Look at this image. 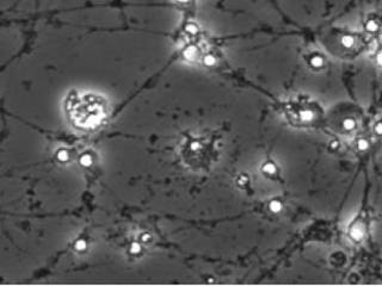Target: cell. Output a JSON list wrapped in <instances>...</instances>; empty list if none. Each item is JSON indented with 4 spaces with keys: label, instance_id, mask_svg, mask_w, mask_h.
<instances>
[{
    "label": "cell",
    "instance_id": "ffe728a7",
    "mask_svg": "<svg viewBox=\"0 0 382 286\" xmlns=\"http://www.w3.org/2000/svg\"><path fill=\"white\" fill-rule=\"evenodd\" d=\"M177 1H180V3H186V1H189V0H177Z\"/></svg>",
    "mask_w": 382,
    "mask_h": 286
},
{
    "label": "cell",
    "instance_id": "7c38bea8",
    "mask_svg": "<svg viewBox=\"0 0 382 286\" xmlns=\"http://www.w3.org/2000/svg\"><path fill=\"white\" fill-rule=\"evenodd\" d=\"M342 43H343L344 47L350 48V47L353 44V38H351V37H343V38H342Z\"/></svg>",
    "mask_w": 382,
    "mask_h": 286
},
{
    "label": "cell",
    "instance_id": "5bb4252c",
    "mask_svg": "<svg viewBox=\"0 0 382 286\" xmlns=\"http://www.w3.org/2000/svg\"><path fill=\"white\" fill-rule=\"evenodd\" d=\"M368 147H369V144H368V142L365 140L358 141V149L359 150H365V149H368Z\"/></svg>",
    "mask_w": 382,
    "mask_h": 286
},
{
    "label": "cell",
    "instance_id": "d6986e66",
    "mask_svg": "<svg viewBox=\"0 0 382 286\" xmlns=\"http://www.w3.org/2000/svg\"><path fill=\"white\" fill-rule=\"evenodd\" d=\"M331 146H332L333 148H336V147H337L338 144H337V142H332V144H331Z\"/></svg>",
    "mask_w": 382,
    "mask_h": 286
},
{
    "label": "cell",
    "instance_id": "7a4b0ae2",
    "mask_svg": "<svg viewBox=\"0 0 382 286\" xmlns=\"http://www.w3.org/2000/svg\"><path fill=\"white\" fill-rule=\"evenodd\" d=\"M141 252H142V246H141V242H140V241H139V242H133V243H130V246H129V254H130V255L136 256V255L141 254Z\"/></svg>",
    "mask_w": 382,
    "mask_h": 286
},
{
    "label": "cell",
    "instance_id": "30bf717a",
    "mask_svg": "<svg viewBox=\"0 0 382 286\" xmlns=\"http://www.w3.org/2000/svg\"><path fill=\"white\" fill-rule=\"evenodd\" d=\"M343 125H344V128L346 129V130H351V129H353L355 128V121L353 119H351V118H347V119H345L344 122H343Z\"/></svg>",
    "mask_w": 382,
    "mask_h": 286
},
{
    "label": "cell",
    "instance_id": "52a82bcc",
    "mask_svg": "<svg viewBox=\"0 0 382 286\" xmlns=\"http://www.w3.org/2000/svg\"><path fill=\"white\" fill-rule=\"evenodd\" d=\"M185 30H186L189 34H191V35H195V34H197V32H198V28H197L194 23L187 24V25L185 26Z\"/></svg>",
    "mask_w": 382,
    "mask_h": 286
},
{
    "label": "cell",
    "instance_id": "6da1fadb",
    "mask_svg": "<svg viewBox=\"0 0 382 286\" xmlns=\"http://www.w3.org/2000/svg\"><path fill=\"white\" fill-rule=\"evenodd\" d=\"M262 172L267 174V175H273L277 172V167H276V165L273 162H265L262 166Z\"/></svg>",
    "mask_w": 382,
    "mask_h": 286
},
{
    "label": "cell",
    "instance_id": "ac0fdd59",
    "mask_svg": "<svg viewBox=\"0 0 382 286\" xmlns=\"http://www.w3.org/2000/svg\"><path fill=\"white\" fill-rule=\"evenodd\" d=\"M375 130H376V132H377V134L382 135V124H378V125H376Z\"/></svg>",
    "mask_w": 382,
    "mask_h": 286
},
{
    "label": "cell",
    "instance_id": "8fae6325",
    "mask_svg": "<svg viewBox=\"0 0 382 286\" xmlns=\"http://www.w3.org/2000/svg\"><path fill=\"white\" fill-rule=\"evenodd\" d=\"M80 162H81V165H84V166H90V165L92 163V159H91L90 155H82L81 159H80Z\"/></svg>",
    "mask_w": 382,
    "mask_h": 286
},
{
    "label": "cell",
    "instance_id": "2e32d148",
    "mask_svg": "<svg viewBox=\"0 0 382 286\" xmlns=\"http://www.w3.org/2000/svg\"><path fill=\"white\" fill-rule=\"evenodd\" d=\"M239 180H240V181H238V182H239V185H241V186H242V185H246V184H247L248 178H247L246 175H244V174H242V175H240Z\"/></svg>",
    "mask_w": 382,
    "mask_h": 286
},
{
    "label": "cell",
    "instance_id": "9c48e42d",
    "mask_svg": "<svg viewBox=\"0 0 382 286\" xmlns=\"http://www.w3.org/2000/svg\"><path fill=\"white\" fill-rule=\"evenodd\" d=\"M139 241H140L141 243H148V242L152 241V236H151L149 233H142V234L140 235Z\"/></svg>",
    "mask_w": 382,
    "mask_h": 286
},
{
    "label": "cell",
    "instance_id": "9a60e30c",
    "mask_svg": "<svg viewBox=\"0 0 382 286\" xmlns=\"http://www.w3.org/2000/svg\"><path fill=\"white\" fill-rule=\"evenodd\" d=\"M75 248H76L78 250H84V249L86 248V242H85V241H82V240L78 241V242L75 243Z\"/></svg>",
    "mask_w": 382,
    "mask_h": 286
},
{
    "label": "cell",
    "instance_id": "ba28073f",
    "mask_svg": "<svg viewBox=\"0 0 382 286\" xmlns=\"http://www.w3.org/2000/svg\"><path fill=\"white\" fill-rule=\"evenodd\" d=\"M300 117H301L302 121L309 122V121H312V118H313V113H312L311 111H302V112L300 113Z\"/></svg>",
    "mask_w": 382,
    "mask_h": 286
},
{
    "label": "cell",
    "instance_id": "5b68a950",
    "mask_svg": "<svg viewBox=\"0 0 382 286\" xmlns=\"http://www.w3.org/2000/svg\"><path fill=\"white\" fill-rule=\"evenodd\" d=\"M203 63L207 66V67H213L215 63H216V57L213 55V54H206L203 56Z\"/></svg>",
    "mask_w": 382,
    "mask_h": 286
},
{
    "label": "cell",
    "instance_id": "e0dca14e",
    "mask_svg": "<svg viewBox=\"0 0 382 286\" xmlns=\"http://www.w3.org/2000/svg\"><path fill=\"white\" fill-rule=\"evenodd\" d=\"M67 157H68V154H67L66 151H61L60 155H59V159H60V160H66Z\"/></svg>",
    "mask_w": 382,
    "mask_h": 286
},
{
    "label": "cell",
    "instance_id": "44dd1931",
    "mask_svg": "<svg viewBox=\"0 0 382 286\" xmlns=\"http://www.w3.org/2000/svg\"><path fill=\"white\" fill-rule=\"evenodd\" d=\"M380 62H381V63H382V56H381V57H380Z\"/></svg>",
    "mask_w": 382,
    "mask_h": 286
},
{
    "label": "cell",
    "instance_id": "277c9868",
    "mask_svg": "<svg viewBox=\"0 0 382 286\" xmlns=\"http://www.w3.org/2000/svg\"><path fill=\"white\" fill-rule=\"evenodd\" d=\"M197 56V49L195 47H187L184 51V57L187 60H194Z\"/></svg>",
    "mask_w": 382,
    "mask_h": 286
},
{
    "label": "cell",
    "instance_id": "8992f818",
    "mask_svg": "<svg viewBox=\"0 0 382 286\" xmlns=\"http://www.w3.org/2000/svg\"><path fill=\"white\" fill-rule=\"evenodd\" d=\"M322 64H324V60H322V57L321 56H312V59H311V66L312 67H314V68H320V67H322Z\"/></svg>",
    "mask_w": 382,
    "mask_h": 286
},
{
    "label": "cell",
    "instance_id": "3957f363",
    "mask_svg": "<svg viewBox=\"0 0 382 286\" xmlns=\"http://www.w3.org/2000/svg\"><path fill=\"white\" fill-rule=\"evenodd\" d=\"M282 208H283V205H282V203H281L279 200H271V202L269 203V210H270L271 212H273V214L281 212V211H282Z\"/></svg>",
    "mask_w": 382,
    "mask_h": 286
},
{
    "label": "cell",
    "instance_id": "4fadbf2b",
    "mask_svg": "<svg viewBox=\"0 0 382 286\" xmlns=\"http://www.w3.org/2000/svg\"><path fill=\"white\" fill-rule=\"evenodd\" d=\"M351 235H352V237H353L355 240H361V238L363 237V233H362L359 229H355V230L351 233Z\"/></svg>",
    "mask_w": 382,
    "mask_h": 286
}]
</instances>
